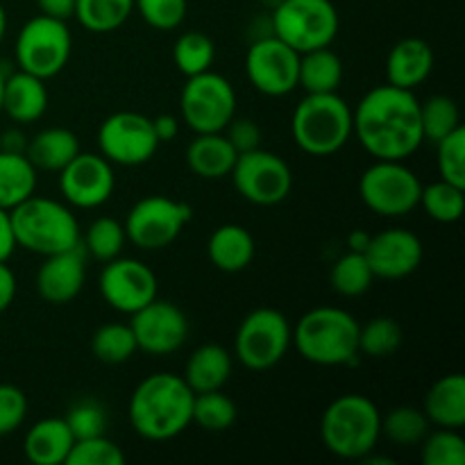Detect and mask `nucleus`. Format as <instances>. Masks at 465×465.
Wrapping results in <instances>:
<instances>
[{"mask_svg": "<svg viewBox=\"0 0 465 465\" xmlns=\"http://www.w3.org/2000/svg\"><path fill=\"white\" fill-rule=\"evenodd\" d=\"M16 239H14L12 218L7 209H0V262H9V257L16 250Z\"/></svg>", "mask_w": 465, "mask_h": 465, "instance_id": "nucleus-50", "label": "nucleus"}, {"mask_svg": "<svg viewBox=\"0 0 465 465\" xmlns=\"http://www.w3.org/2000/svg\"><path fill=\"white\" fill-rule=\"evenodd\" d=\"M422 182L404 162L375 159L359 177L361 203L384 218L409 216L420 203Z\"/></svg>", "mask_w": 465, "mask_h": 465, "instance_id": "nucleus-10", "label": "nucleus"}, {"mask_svg": "<svg viewBox=\"0 0 465 465\" xmlns=\"http://www.w3.org/2000/svg\"><path fill=\"white\" fill-rule=\"evenodd\" d=\"M223 134L227 136V141H230L232 148L236 150V154L262 148V127H259V123L252 121V118L234 116L227 123Z\"/></svg>", "mask_w": 465, "mask_h": 465, "instance_id": "nucleus-47", "label": "nucleus"}, {"mask_svg": "<svg viewBox=\"0 0 465 465\" xmlns=\"http://www.w3.org/2000/svg\"><path fill=\"white\" fill-rule=\"evenodd\" d=\"M139 352L150 357H166L177 352L189 339V318L175 302L154 298L130 321Z\"/></svg>", "mask_w": 465, "mask_h": 465, "instance_id": "nucleus-18", "label": "nucleus"}, {"mask_svg": "<svg viewBox=\"0 0 465 465\" xmlns=\"http://www.w3.org/2000/svg\"><path fill=\"white\" fill-rule=\"evenodd\" d=\"M371 232L366 230H354L348 234V250L350 252H366L368 243H371Z\"/></svg>", "mask_w": 465, "mask_h": 465, "instance_id": "nucleus-53", "label": "nucleus"}, {"mask_svg": "<svg viewBox=\"0 0 465 465\" xmlns=\"http://www.w3.org/2000/svg\"><path fill=\"white\" fill-rule=\"evenodd\" d=\"M352 136L372 159L404 162L425 143L420 100L389 82L375 86L352 109Z\"/></svg>", "mask_w": 465, "mask_h": 465, "instance_id": "nucleus-1", "label": "nucleus"}, {"mask_svg": "<svg viewBox=\"0 0 465 465\" xmlns=\"http://www.w3.org/2000/svg\"><path fill=\"white\" fill-rule=\"evenodd\" d=\"M134 14V0H75V18L91 35L121 30Z\"/></svg>", "mask_w": 465, "mask_h": 465, "instance_id": "nucleus-31", "label": "nucleus"}, {"mask_svg": "<svg viewBox=\"0 0 465 465\" xmlns=\"http://www.w3.org/2000/svg\"><path fill=\"white\" fill-rule=\"evenodd\" d=\"M375 282L371 266H368L366 257L361 252H345L334 262L330 271V284L334 293L343 295V298H359V295L368 293Z\"/></svg>", "mask_w": 465, "mask_h": 465, "instance_id": "nucleus-37", "label": "nucleus"}, {"mask_svg": "<svg viewBox=\"0 0 465 465\" xmlns=\"http://www.w3.org/2000/svg\"><path fill=\"white\" fill-rule=\"evenodd\" d=\"M153 118L139 112H116L100 123L98 148L114 166H143L157 154Z\"/></svg>", "mask_w": 465, "mask_h": 465, "instance_id": "nucleus-14", "label": "nucleus"}, {"mask_svg": "<svg viewBox=\"0 0 465 465\" xmlns=\"http://www.w3.org/2000/svg\"><path fill=\"white\" fill-rule=\"evenodd\" d=\"M434 145L440 180L465 189V127H457L452 134H448Z\"/></svg>", "mask_w": 465, "mask_h": 465, "instance_id": "nucleus-42", "label": "nucleus"}, {"mask_svg": "<svg viewBox=\"0 0 465 465\" xmlns=\"http://www.w3.org/2000/svg\"><path fill=\"white\" fill-rule=\"evenodd\" d=\"M259 3H262L263 7H268V9H271V12H272V9H275L277 5L282 3V0H259Z\"/></svg>", "mask_w": 465, "mask_h": 465, "instance_id": "nucleus-55", "label": "nucleus"}, {"mask_svg": "<svg viewBox=\"0 0 465 465\" xmlns=\"http://www.w3.org/2000/svg\"><path fill=\"white\" fill-rule=\"evenodd\" d=\"M427 431H430V420L422 409L402 404V407L391 409L389 413H381V436L400 448L420 445Z\"/></svg>", "mask_w": 465, "mask_h": 465, "instance_id": "nucleus-34", "label": "nucleus"}, {"mask_svg": "<svg viewBox=\"0 0 465 465\" xmlns=\"http://www.w3.org/2000/svg\"><path fill=\"white\" fill-rule=\"evenodd\" d=\"M236 150L227 141L223 132H209V134H195L193 141L186 145V166L193 175L203 180H223L230 177L236 162Z\"/></svg>", "mask_w": 465, "mask_h": 465, "instance_id": "nucleus-25", "label": "nucleus"}, {"mask_svg": "<svg viewBox=\"0 0 465 465\" xmlns=\"http://www.w3.org/2000/svg\"><path fill=\"white\" fill-rule=\"evenodd\" d=\"M16 275L7 266V262H0V313L12 307L14 298H16Z\"/></svg>", "mask_w": 465, "mask_h": 465, "instance_id": "nucleus-48", "label": "nucleus"}, {"mask_svg": "<svg viewBox=\"0 0 465 465\" xmlns=\"http://www.w3.org/2000/svg\"><path fill=\"white\" fill-rule=\"evenodd\" d=\"M232 361L230 350L218 343H204L193 350L184 366V381L193 393H207V391H221L230 381Z\"/></svg>", "mask_w": 465, "mask_h": 465, "instance_id": "nucleus-27", "label": "nucleus"}, {"mask_svg": "<svg viewBox=\"0 0 465 465\" xmlns=\"http://www.w3.org/2000/svg\"><path fill=\"white\" fill-rule=\"evenodd\" d=\"M191 218H193L191 204L168 195H145L132 204L123 227L132 245L150 252L175 243Z\"/></svg>", "mask_w": 465, "mask_h": 465, "instance_id": "nucleus-12", "label": "nucleus"}, {"mask_svg": "<svg viewBox=\"0 0 465 465\" xmlns=\"http://www.w3.org/2000/svg\"><path fill=\"white\" fill-rule=\"evenodd\" d=\"M463 186L450 184V182L439 180L431 184H422L420 203L418 207L425 209L427 216L436 223H457L465 212V193Z\"/></svg>", "mask_w": 465, "mask_h": 465, "instance_id": "nucleus-36", "label": "nucleus"}, {"mask_svg": "<svg viewBox=\"0 0 465 465\" xmlns=\"http://www.w3.org/2000/svg\"><path fill=\"white\" fill-rule=\"evenodd\" d=\"M27 136L23 134L21 127H9L0 134V150L3 153H16V154H25L27 150Z\"/></svg>", "mask_w": 465, "mask_h": 465, "instance_id": "nucleus-52", "label": "nucleus"}, {"mask_svg": "<svg viewBox=\"0 0 465 465\" xmlns=\"http://www.w3.org/2000/svg\"><path fill=\"white\" fill-rule=\"evenodd\" d=\"M98 289L114 312L132 316L157 298V275L139 259L121 254L103 266Z\"/></svg>", "mask_w": 465, "mask_h": 465, "instance_id": "nucleus-17", "label": "nucleus"}, {"mask_svg": "<svg viewBox=\"0 0 465 465\" xmlns=\"http://www.w3.org/2000/svg\"><path fill=\"white\" fill-rule=\"evenodd\" d=\"M434 71V48L425 39L407 36L391 48L386 57V82L400 89L416 91Z\"/></svg>", "mask_w": 465, "mask_h": 465, "instance_id": "nucleus-21", "label": "nucleus"}, {"mask_svg": "<svg viewBox=\"0 0 465 465\" xmlns=\"http://www.w3.org/2000/svg\"><path fill=\"white\" fill-rule=\"evenodd\" d=\"M272 35L295 53L325 48L339 35V9L331 0H282L271 12Z\"/></svg>", "mask_w": 465, "mask_h": 465, "instance_id": "nucleus-8", "label": "nucleus"}, {"mask_svg": "<svg viewBox=\"0 0 465 465\" xmlns=\"http://www.w3.org/2000/svg\"><path fill=\"white\" fill-rule=\"evenodd\" d=\"M418 448L422 465H465V440L459 430L436 427V431H427Z\"/></svg>", "mask_w": 465, "mask_h": 465, "instance_id": "nucleus-41", "label": "nucleus"}, {"mask_svg": "<svg viewBox=\"0 0 465 465\" xmlns=\"http://www.w3.org/2000/svg\"><path fill=\"white\" fill-rule=\"evenodd\" d=\"M193 398L195 393L182 375L153 372L130 395L127 418L132 430L153 443L177 439L193 425Z\"/></svg>", "mask_w": 465, "mask_h": 465, "instance_id": "nucleus-2", "label": "nucleus"}, {"mask_svg": "<svg viewBox=\"0 0 465 465\" xmlns=\"http://www.w3.org/2000/svg\"><path fill=\"white\" fill-rule=\"evenodd\" d=\"M341 82H343V59L331 50V45L300 54L298 89H304L307 94H336Z\"/></svg>", "mask_w": 465, "mask_h": 465, "instance_id": "nucleus-29", "label": "nucleus"}, {"mask_svg": "<svg viewBox=\"0 0 465 465\" xmlns=\"http://www.w3.org/2000/svg\"><path fill=\"white\" fill-rule=\"evenodd\" d=\"M86 252L84 248L75 245L64 252H54L44 257V263L36 271V293L44 302L62 307L71 304L80 295L86 280Z\"/></svg>", "mask_w": 465, "mask_h": 465, "instance_id": "nucleus-20", "label": "nucleus"}, {"mask_svg": "<svg viewBox=\"0 0 465 465\" xmlns=\"http://www.w3.org/2000/svg\"><path fill=\"white\" fill-rule=\"evenodd\" d=\"M3 86H5V73L0 71V114H3Z\"/></svg>", "mask_w": 465, "mask_h": 465, "instance_id": "nucleus-56", "label": "nucleus"}, {"mask_svg": "<svg viewBox=\"0 0 465 465\" xmlns=\"http://www.w3.org/2000/svg\"><path fill=\"white\" fill-rule=\"evenodd\" d=\"M293 348V325L272 307L252 309L234 336V357L243 368L263 372L275 368Z\"/></svg>", "mask_w": 465, "mask_h": 465, "instance_id": "nucleus-7", "label": "nucleus"}, {"mask_svg": "<svg viewBox=\"0 0 465 465\" xmlns=\"http://www.w3.org/2000/svg\"><path fill=\"white\" fill-rule=\"evenodd\" d=\"M125 454L107 436H91L73 443L64 465H123Z\"/></svg>", "mask_w": 465, "mask_h": 465, "instance_id": "nucleus-43", "label": "nucleus"}, {"mask_svg": "<svg viewBox=\"0 0 465 465\" xmlns=\"http://www.w3.org/2000/svg\"><path fill=\"white\" fill-rule=\"evenodd\" d=\"M291 136L302 153L330 157L352 139V107L336 94H307L293 109Z\"/></svg>", "mask_w": 465, "mask_h": 465, "instance_id": "nucleus-6", "label": "nucleus"}, {"mask_svg": "<svg viewBox=\"0 0 465 465\" xmlns=\"http://www.w3.org/2000/svg\"><path fill=\"white\" fill-rule=\"evenodd\" d=\"M134 12H139L145 25L153 30L171 32L184 23L189 3L186 0H134Z\"/></svg>", "mask_w": 465, "mask_h": 465, "instance_id": "nucleus-44", "label": "nucleus"}, {"mask_svg": "<svg viewBox=\"0 0 465 465\" xmlns=\"http://www.w3.org/2000/svg\"><path fill=\"white\" fill-rule=\"evenodd\" d=\"M236 193L257 207H275L289 198L293 189L291 166L271 150H250L236 157L230 173Z\"/></svg>", "mask_w": 465, "mask_h": 465, "instance_id": "nucleus-13", "label": "nucleus"}, {"mask_svg": "<svg viewBox=\"0 0 465 465\" xmlns=\"http://www.w3.org/2000/svg\"><path fill=\"white\" fill-rule=\"evenodd\" d=\"M213 59H216V44L209 35L200 30H189L177 36L175 48H173V62L180 68L182 75L191 77L212 71Z\"/></svg>", "mask_w": 465, "mask_h": 465, "instance_id": "nucleus-35", "label": "nucleus"}, {"mask_svg": "<svg viewBox=\"0 0 465 465\" xmlns=\"http://www.w3.org/2000/svg\"><path fill=\"white\" fill-rule=\"evenodd\" d=\"M402 327L389 316H377L366 325H359V354L371 359L393 357L402 345Z\"/></svg>", "mask_w": 465, "mask_h": 465, "instance_id": "nucleus-40", "label": "nucleus"}, {"mask_svg": "<svg viewBox=\"0 0 465 465\" xmlns=\"http://www.w3.org/2000/svg\"><path fill=\"white\" fill-rule=\"evenodd\" d=\"M14 239L18 248L39 257L64 252L80 245L82 230L75 213L66 203L30 195L9 212Z\"/></svg>", "mask_w": 465, "mask_h": 465, "instance_id": "nucleus-5", "label": "nucleus"}, {"mask_svg": "<svg viewBox=\"0 0 465 465\" xmlns=\"http://www.w3.org/2000/svg\"><path fill=\"white\" fill-rule=\"evenodd\" d=\"M80 243L84 248L86 257L95 259L100 263H107L123 254V248L127 243L125 227L116 218L98 216L95 221L89 223V227L82 234Z\"/></svg>", "mask_w": 465, "mask_h": 465, "instance_id": "nucleus-32", "label": "nucleus"}, {"mask_svg": "<svg viewBox=\"0 0 465 465\" xmlns=\"http://www.w3.org/2000/svg\"><path fill=\"white\" fill-rule=\"evenodd\" d=\"M75 436L64 418H44L27 430L23 454L35 465H64Z\"/></svg>", "mask_w": 465, "mask_h": 465, "instance_id": "nucleus-23", "label": "nucleus"}, {"mask_svg": "<svg viewBox=\"0 0 465 465\" xmlns=\"http://www.w3.org/2000/svg\"><path fill=\"white\" fill-rule=\"evenodd\" d=\"M420 125L422 136L431 143H439L440 139L452 134L457 127H461V112H459L457 100L445 94L420 100Z\"/></svg>", "mask_w": 465, "mask_h": 465, "instance_id": "nucleus-38", "label": "nucleus"}, {"mask_svg": "<svg viewBox=\"0 0 465 465\" xmlns=\"http://www.w3.org/2000/svg\"><path fill=\"white\" fill-rule=\"evenodd\" d=\"M48 86L41 77L25 71L5 75L3 114H7L16 125L36 123L48 109Z\"/></svg>", "mask_w": 465, "mask_h": 465, "instance_id": "nucleus-22", "label": "nucleus"}, {"mask_svg": "<svg viewBox=\"0 0 465 465\" xmlns=\"http://www.w3.org/2000/svg\"><path fill=\"white\" fill-rule=\"evenodd\" d=\"M236 91L225 75L204 71L186 77L180 94V121L193 134L223 132L236 116Z\"/></svg>", "mask_w": 465, "mask_h": 465, "instance_id": "nucleus-11", "label": "nucleus"}, {"mask_svg": "<svg viewBox=\"0 0 465 465\" xmlns=\"http://www.w3.org/2000/svg\"><path fill=\"white\" fill-rule=\"evenodd\" d=\"M363 257L375 280H404L420 268L425 248L411 230L389 227L371 236Z\"/></svg>", "mask_w": 465, "mask_h": 465, "instance_id": "nucleus-19", "label": "nucleus"}, {"mask_svg": "<svg viewBox=\"0 0 465 465\" xmlns=\"http://www.w3.org/2000/svg\"><path fill=\"white\" fill-rule=\"evenodd\" d=\"M422 413L430 425L461 430L465 425V377L461 372H450L430 386L422 400Z\"/></svg>", "mask_w": 465, "mask_h": 465, "instance_id": "nucleus-24", "label": "nucleus"}, {"mask_svg": "<svg viewBox=\"0 0 465 465\" xmlns=\"http://www.w3.org/2000/svg\"><path fill=\"white\" fill-rule=\"evenodd\" d=\"M136 352L139 348H136L130 322L127 325L107 322V325H100L91 336V354L107 366H121V363L130 361Z\"/></svg>", "mask_w": 465, "mask_h": 465, "instance_id": "nucleus-33", "label": "nucleus"}, {"mask_svg": "<svg viewBox=\"0 0 465 465\" xmlns=\"http://www.w3.org/2000/svg\"><path fill=\"white\" fill-rule=\"evenodd\" d=\"M39 14L59 21H71L75 14V0H36Z\"/></svg>", "mask_w": 465, "mask_h": 465, "instance_id": "nucleus-49", "label": "nucleus"}, {"mask_svg": "<svg viewBox=\"0 0 465 465\" xmlns=\"http://www.w3.org/2000/svg\"><path fill=\"white\" fill-rule=\"evenodd\" d=\"M300 53L275 35L262 36L245 53V75L259 94L282 98L298 89Z\"/></svg>", "mask_w": 465, "mask_h": 465, "instance_id": "nucleus-15", "label": "nucleus"}, {"mask_svg": "<svg viewBox=\"0 0 465 465\" xmlns=\"http://www.w3.org/2000/svg\"><path fill=\"white\" fill-rule=\"evenodd\" d=\"M73 53V35L68 21L36 14L23 23L14 44L18 71L50 80L66 68Z\"/></svg>", "mask_w": 465, "mask_h": 465, "instance_id": "nucleus-9", "label": "nucleus"}, {"mask_svg": "<svg viewBox=\"0 0 465 465\" xmlns=\"http://www.w3.org/2000/svg\"><path fill=\"white\" fill-rule=\"evenodd\" d=\"M293 348L313 366H352L359 359V321L341 307L309 309L293 325Z\"/></svg>", "mask_w": 465, "mask_h": 465, "instance_id": "nucleus-3", "label": "nucleus"}, {"mask_svg": "<svg viewBox=\"0 0 465 465\" xmlns=\"http://www.w3.org/2000/svg\"><path fill=\"white\" fill-rule=\"evenodd\" d=\"M27 418V395L14 384H0V439L14 434Z\"/></svg>", "mask_w": 465, "mask_h": 465, "instance_id": "nucleus-46", "label": "nucleus"}, {"mask_svg": "<svg viewBox=\"0 0 465 465\" xmlns=\"http://www.w3.org/2000/svg\"><path fill=\"white\" fill-rule=\"evenodd\" d=\"M236 416H239V411H236L234 400L223 393V389L195 393L191 420L203 431H212V434L227 431L236 422Z\"/></svg>", "mask_w": 465, "mask_h": 465, "instance_id": "nucleus-39", "label": "nucleus"}, {"mask_svg": "<svg viewBox=\"0 0 465 465\" xmlns=\"http://www.w3.org/2000/svg\"><path fill=\"white\" fill-rule=\"evenodd\" d=\"M59 193L71 209H98L116 189L114 163L100 153H77L62 171Z\"/></svg>", "mask_w": 465, "mask_h": 465, "instance_id": "nucleus-16", "label": "nucleus"}, {"mask_svg": "<svg viewBox=\"0 0 465 465\" xmlns=\"http://www.w3.org/2000/svg\"><path fill=\"white\" fill-rule=\"evenodd\" d=\"M153 130L157 134L159 143H168V141L180 134V118L173 116V114H159V116L153 118Z\"/></svg>", "mask_w": 465, "mask_h": 465, "instance_id": "nucleus-51", "label": "nucleus"}, {"mask_svg": "<svg viewBox=\"0 0 465 465\" xmlns=\"http://www.w3.org/2000/svg\"><path fill=\"white\" fill-rule=\"evenodd\" d=\"M321 439L327 452L345 461H361L381 439V411L361 393L339 395L321 418Z\"/></svg>", "mask_w": 465, "mask_h": 465, "instance_id": "nucleus-4", "label": "nucleus"}, {"mask_svg": "<svg viewBox=\"0 0 465 465\" xmlns=\"http://www.w3.org/2000/svg\"><path fill=\"white\" fill-rule=\"evenodd\" d=\"M39 171L25 154L0 150V209L12 212L16 204L35 195Z\"/></svg>", "mask_w": 465, "mask_h": 465, "instance_id": "nucleus-30", "label": "nucleus"}, {"mask_svg": "<svg viewBox=\"0 0 465 465\" xmlns=\"http://www.w3.org/2000/svg\"><path fill=\"white\" fill-rule=\"evenodd\" d=\"M80 139L73 130L66 127H45L36 132L27 141L25 157L30 159L36 171L59 173L77 153H80Z\"/></svg>", "mask_w": 465, "mask_h": 465, "instance_id": "nucleus-28", "label": "nucleus"}, {"mask_svg": "<svg viewBox=\"0 0 465 465\" xmlns=\"http://www.w3.org/2000/svg\"><path fill=\"white\" fill-rule=\"evenodd\" d=\"M5 35H7V12H5L3 3H0V44H3Z\"/></svg>", "mask_w": 465, "mask_h": 465, "instance_id": "nucleus-54", "label": "nucleus"}, {"mask_svg": "<svg viewBox=\"0 0 465 465\" xmlns=\"http://www.w3.org/2000/svg\"><path fill=\"white\" fill-rule=\"evenodd\" d=\"M64 420L71 427L75 440L91 439V436H103L107 430V411L98 400L82 398L71 404Z\"/></svg>", "mask_w": 465, "mask_h": 465, "instance_id": "nucleus-45", "label": "nucleus"}, {"mask_svg": "<svg viewBox=\"0 0 465 465\" xmlns=\"http://www.w3.org/2000/svg\"><path fill=\"white\" fill-rule=\"evenodd\" d=\"M254 252H257L254 236L236 223L216 227L207 241L209 262L221 272H230V275L245 271L252 263Z\"/></svg>", "mask_w": 465, "mask_h": 465, "instance_id": "nucleus-26", "label": "nucleus"}]
</instances>
